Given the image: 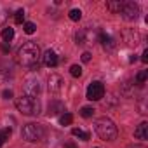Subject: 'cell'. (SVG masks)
I'll use <instances>...</instances> for the list:
<instances>
[{
	"label": "cell",
	"mask_w": 148,
	"mask_h": 148,
	"mask_svg": "<svg viewBox=\"0 0 148 148\" xmlns=\"http://www.w3.org/2000/svg\"><path fill=\"white\" fill-rule=\"evenodd\" d=\"M38 58H40V49L35 42H26L18 51V61L23 66H30V68L37 66Z\"/></svg>",
	"instance_id": "cell-1"
},
{
	"label": "cell",
	"mask_w": 148,
	"mask_h": 148,
	"mask_svg": "<svg viewBox=\"0 0 148 148\" xmlns=\"http://www.w3.org/2000/svg\"><path fill=\"white\" fill-rule=\"evenodd\" d=\"M94 129H96V132H98V136L103 139V141H113L115 138H117V125L110 120V119H106V117H101V119H98L96 120V124H94Z\"/></svg>",
	"instance_id": "cell-2"
},
{
	"label": "cell",
	"mask_w": 148,
	"mask_h": 148,
	"mask_svg": "<svg viewBox=\"0 0 148 148\" xmlns=\"http://www.w3.org/2000/svg\"><path fill=\"white\" fill-rule=\"evenodd\" d=\"M16 108L23 113V115H38V110H40V105L35 98H30V96H21L16 99Z\"/></svg>",
	"instance_id": "cell-3"
},
{
	"label": "cell",
	"mask_w": 148,
	"mask_h": 148,
	"mask_svg": "<svg viewBox=\"0 0 148 148\" xmlns=\"http://www.w3.org/2000/svg\"><path fill=\"white\" fill-rule=\"evenodd\" d=\"M21 136H23V139L32 141V143H33V141H38V139H42V136H44V127H42L40 124L30 122V124H26V125L23 127Z\"/></svg>",
	"instance_id": "cell-4"
},
{
	"label": "cell",
	"mask_w": 148,
	"mask_h": 148,
	"mask_svg": "<svg viewBox=\"0 0 148 148\" xmlns=\"http://www.w3.org/2000/svg\"><path fill=\"white\" fill-rule=\"evenodd\" d=\"M120 12H122L124 19L132 21V19L138 18V14H139V7H138V4H134V2H122V9H120Z\"/></svg>",
	"instance_id": "cell-5"
},
{
	"label": "cell",
	"mask_w": 148,
	"mask_h": 148,
	"mask_svg": "<svg viewBox=\"0 0 148 148\" xmlns=\"http://www.w3.org/2000/svg\"><path fill=\"white\" fill-rule=\"evenodd\" d=\"M23 89H25V94L26 96H30V98H33V96H37L38 92H40V84H38V79L37 77H26V80H25V84H23Z\"/></svg>",
	"instance_id": "cell-6"
},
{
	"label": "cell",
	"mask_w": 148,
	"mask_h": 148,
	"mask_svg": "<svg viewBox=\"0 0 148 148\" xmlns=\"http://www.w3.org/2000/svg\"><path fill=\"white\" fill-rule=\"evenodd\" d=\"M105 96V86L101 82H92L87 87V99L91 101H99Z\"/></svg>",
	"instance_id": "cell-7"
},
{
	"label": "cell",
	"mask_w": 148,
	"mask_h": 148,
	"mask_svg": "<svg viewBox=\"0 0 148 148\" xmlns=\"http://www.w3.org/2000/svg\"><path fill=\"white\" fill-rule=\"evenodd\" d=\"M47 89H49V92H54V94L63 89V79L58 75V73L49 75V79H47Z\"/></svg>",
	"instance_id": "cell-8"
},
{
	"label": "cell",
	"mask_w": 148,
	"mask_h": 148,
	"mask_svg": "<svg viewBox=\"0 0 148 148\" xmlns=\"http://www.w3.org/2000/svg\"><path fill=\"white\" fill-rule=\"evenodd\" d=\"M42 59H44V64L45 66H49V68H54V66H58V54L54 52V51H45L44 52V56H42Z\"/></svg>",
	"instance_id": "cell-9"
},
{
	"label": "cell",
	"mask_w": 148,
	"mask_h": 148,
	"mask_svg": "<svg viewBox=\"0 0 148 148\" xmlns=\"http://www.w3.org/2000/svg\"><path fill=\"white\" fill-rule=\"evenodd\" d=\"M134 136H136L138 139H148V124H146V122H141V124L136 127Z\"/></svg>",
	"instance_id": "cell-10"
},
{
	"label": "cell",
	"mask_w": 148,
	"mask_h": 148,
	"mask_svg": "<svg viewBox=\"0 0 148 148\" xmlns=\"http://www.w3.org/2000/svg\"><path fill=\"white\" fill-rule=\"evenodd\" d=\"M99 42H101L103 47L108 49V51H112V49L115 47V42H113V38H112L108 33H99Z\"/></svg>",
	"instance_id": "cell-11"
},
{
	"label": "cell",
	"mask_w": 148,
	"mask_h": 148,
	"mask_svg": "<svg viewBox=\"0 0 148 148\" xmlns=\"http://www.w3.org/2000/svg\"><path fill=\"white\" fill-rule=\"evenodd\" d=\"M59 112H64V106H63L59 101H52V103L49 105V112H47V115L52 117V115H58Z\"/></svg>",
	"instance_id": "cell-12"
},
{
	"label": "cell",
	"mask_w": 148,
	"mask_h": 148,
	"mask_svg": "<svg viewBox=\"0 0 148 148\" xmlns=\"http://www.w3.org/2000/svg\"><path fill=\"white\" fill-rule=\"evenodd\" d=\"M106 7H108V11H110V12L119 14V12H120V9H122V2H120V0H115V2H108V4H106Z\"/></svg>",
	"instance_id": "cell-13"
},
{
	"label": "cell",
	"mask_w": 148,
	"mask_h": 148,
	"mask_svg": "<svg viewBox=\"0 0 148 148\" xmlns=\"http://www.w3.org/2000/svg\"><path fill=\"white\" fill-rule=\"evenodd\" d=\"M12 38H14V28H11V26L4 28L2 30V40L4 42H11Z\"/></svg>",
	"instance_id": "cell-14"
},
{
	"label": "cell",
	"mask_w": 148,
	"mask_h": 148,
	"mask_svg": "<svg viewBox=\"0 0 148 148\" xmlns=\"http://www.w3.org/2000/svg\"><path fill=\"white\" fill-rule=\"evenodd\" d=\"M71 134H73V136H77V138H80V139H84V141H87V139L91 138L89 132H86V131H82V129H77V127L71 131Z\"/></svg>",
	"instance_id": "cell-15"
},
{
	"label": "cell",
	"mask_w": 148,
	"mask_h": 148,
	"mask_svg": "<svg viewBox=\"0 0 148 148\" xmlns=\"http://www.w3.org/2000/svg\"><path fill=\"white\" fill-rule=\"evenodd\" d=\"M68 16H70L71 21H80V18H82V11H80V9H71V11L68 12Z\"/></svg>",
	"instance_id": "cell-16"
},
{
	"label": "cell",
	"mask_w": 148,
	"mask_h": 148,
	"mask_svg": "<svg viewBox=\"0 0 148 148\" xmlns=\"http://www.w3.org/2000/svg\"><path fill=\"white\" fill-rule=\"evenodd\" d=\"M146 77H148V73H146V70H141L139 73H138V77H136V84L141 87L145 82H146Z\"/></svg>",
	"instance_id": "cell-17"
},
{
	"label": "cell",
	"mask_w": 148,
	"mask_h": 148,
	"mask_svg": "<svg viewBox=\"0 0 148 148\" xmlns=\"http://www.w3.org/2000/svg\"><path fill=\"white\" fill-rule=\"evenodd\" d=\"M96 110L92 108V106H82L80 108V115L84 117V119H89V117H92V113H94Z\"/></svg>",
	"instance_id": "cell-18"
},
{
	"label": "cell",
	"mask_w": 148,
	"mask_h": 148,
	"mask_svg": "<svg viewBox=\"0 0 148 148\" xmlns=\"http://www.w3.org/2000/svg\"><path fill=\"white\" fill-rule=\"evenodd\" d=\"M71 120H73V115H71V113H63V115L59 117L61 125H70V124H71Z\"/></svg>",
	"instance_id": "cell-19"
},
{
	"label": "cell",
	"mask_w": 148,
	"mask_h": 148,
	"mask_svg": "<svg viewBox=\"0 0 148 148\" xmlns=\"http://www.w3.org/2000/svg\"><path fill=\"white\" fill-rule=\"evenodd\" d=\"M11 134H12V131L9 129V127H5V129H2V131H0V141H2V143H5L9 138H11Z\"/></svg>",
	"instance_id": "cell-20"
},
{
	"label": "cell",
	"mask_w": 148,
	"mask_h": 148,
	"mask_svg": "<svg viewBox=\"0 0 148 148\" xmlns=\"http://www.w3.org/2000/svg\"><path fill=\"white\" fill-rule=\"evenodd\" d=\"M70 73H71V77H80L82 75V68L79 64H71L70 66Z\"/></svg>",
	"instance_id": "cell-21"
},
{
	"label": "cell",
	"mask_w": 148,
	"mask_h": 148,
	"mask_svg": "<svg viewBox=\"0 0 148 148\" xmlns=\"http://www.w3.org/2000/svg\"><path fill=\"white\" fill-rule=\"evenodd\" d=\"M23 30H25V33H28V35H32V33H35V30H37V26L33 25V23H23Z\"/></svg>",
	"instance_id": "cell-22"
},
{
	"label": "cell",
	"mask_w": 148,
	"mask_h": 148,
	"mask_svg": "<svg viewBox=\"0 0 148 148\" xmlns=\"http://www.w3.org/2000/svg\"><path fill=\"white\" fill-rule=\"evenodd\" d=\"M14 21H16L18 25H23V21H25V11H23V9L16 11V14H14Z\"/></svg>",
	"instance_id": "cell-23"
},
{
	"label": "cell",
	"mask_w": 148,
	"mask_h": 148,
	"mask_svg": "<svg viewBox=\"0 0 148 148\" xmlns=\"http://www.w3.org/2000/svg\"><path fill=\"white\" fill-rule=\"evenodd\" d=\"M82 61H84V63H89V61H91V54H89V52H84V54H82Z\"/></svg>",
	"instance_id": "cell-24"
},
{
	"label": "cell",
	"mask_w": 148,
	"mask_h": 148,
	"mask_svg": "<svg viewBox=\"0 0 148 148\" xmlns=\"http://www.w3.org/2000/svg\"><path fill=\"white\" fill-rule=\"evenodd\" d=\"M4 98H5V99H11V98H12V91H11V89H5V91H4Z\"/></svg>",
	"instance_id": "cell-25"
},
{
	"label": "cell",
	"mask_w": 148,
	"mask_h": 148,
	"mask_svg": "<svg viewBox=\"0 0 148 148\" xmlns=\"http://www.w3.org/2000/svg\"><path fill=\"white\" fill-rule=\"evenodd\" d=\"M141 61H143V63H148V51H143V54H141Z\"/></svg>",
	"instance_id": "cell-26"
},
{
	"label": "cell",
	"mask_w": 148,
	"mask_h": 148,
	"mask_svg": "<svg viewBox=\"0 0 148 148\" xmlns=\"http://www.w3.org/2000/svg\"><path fill=\"white\" fill-rule=\"evenodd\" d=\"M127 148H146L145 145H129Z\"/></svg>",
	"instance_id": "cell-27"
},
{
	"label": "cell",
	"mask_w": 148,
	"mask_h": 148,
	"mask_svg": "<svg viewBox=\"0 0 148 148\" xmlns=\"http://www.w3.org/2000/svg\"><path fill=\"white\" fill-rule=\"evenodd\" d=\"M66 148H77V145H73V143H66Z\"/></svg>",
	"instance_id": "cell-28"
},
{
	"label": "cell",
	"mask_w": 148,
	"mask_h": 148,
	"mask_svg": "<svg viewBox=\"0 0 148 148\" xmlns=\"http://www.w3.org/2000/svg\"><path fill=\"white\" fill-rule=\"evenodd\" d=\"M4 19H5V14H2V11H0V23H2Z\"/></svg>",
	"instance_id": "cell-29"
},
{
	"label": "cell",
	"mask_w": 148,
	"mask_h": 148,
	"mask_svg": "<svg viewBox=\"0 0 148 148\" xmlns=\"http://www.w3.org/2000/svg\"><path fill=\"white\" fill-rule=\"evenodd\" d=\"M2 145H4V143H2V141H0V146H2Z\"/></svg>",
	"instance_id": "cell-30"
}]
</instances>
